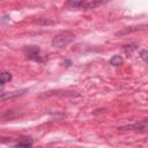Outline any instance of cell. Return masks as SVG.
<instances>
[{
    "label": "cell",
    "mask_w": 148,
    "mask_h": 148,
    "mask_svg": "<svg viewBox=\"0 0 148 148\" xmlns=\"http://www.w3.org/2000/svg\"><path fill=\"white\" fill-rule=\"evenodd\" d=\"M106 2L108 1H102V0H80V1H67L66 5L77 9H91L105 5Z\"/></svg>",
    "instance_id": "cell-1"
},
{
    "label": "cell",
    "mask_w": 148,
    "mask_h": 148,
    "mask_svg": "<svg viewBox=\"0 0 148 148\" xmlns=\"http://www.w3.org/2000/svg\"><path fill=\"white\" fill-rule=\"evenodd\" d=\"M74 39V35L69 31H66V32H60L58 35H56L53 38H52V46L54 47H65L67 46L69 43H72Z\"/></svg>",
    "instance_id": "cell-2"
},
{
    "label": "cell",
    "mask_w": 148,
    "mask_h": 148,
    "mask_svg": "<svg viewBox=\"0 0 148 148\" xmlns=\"http://www.w3.org/2000/svg\"><path fill=\"white\" fill-rule=\"evenodd\" d=\"M23 52L27 57V59L32 60V61H37V62H43L44 58L40 56V49L37 45H28L24 46Z\"/></svg>",
    "instance_id": "cell-3"
},
{
    "label": "cell",
    "mask_w": 148,
    "mask_h": 148,
    "mask_svg": "<svg viewBox=\"0 0 148 148\" xmlns=\"http://www.w3.org/2000/svg\"><path fill=\"white\" fill-rule=\"evenodd\" d=\"M118 130L119 131H139V132L147 133L148 132V120L143 119V120L134 123L132 125H124V126L118 127Z\"/></svg>",
    "instance_id": "cell-4"
},
{
    "label": "cell",
    "mask_w": 148,
    "mask_h": 148,
    "mask_svg": "<svg viewBox=\"0 0 148 148\" xmlns=\"http://www.w3.org/2000/svg\"><path fill=\"white\" fill-rule=\"evenodd\" d=\"M51 96H59V97H74L79 96V94H75L73 91H65V90H53V91H45L39 95L40 98L43 97H51Z\"/></svg>",
    "instance_id": "cell-5"
},
{
    "label": "cell",
    "mask_w": 148,
    "mask_h": 148,
    "mask_svg": "<svg viewBox=\"0 0 148 148\" xmlns=\"http://www.w3.org/2000/svg\"><path fill=\"white\" fill-rule=\"evenodd\" d=\"M148 28V24H140V25H133V27H126L119 31L116 32V36H124L127 34H132V32H136V31H141Z\"/></svg>",
    "instance_id": "cell-6"
},
{
    "label": "cell",
    "mask_w": 148,
    "mask_h": 148,
    "mask_svg": "<svg viewBox=\"0 0 148 148\" xmlns=\"http://www.w3.org/2000/svg\"><path fill=\"white\" fill-rule=\"evenodd\" d=\"M29 91L28 88H23V89H18V90H14L10 92H1V101H6V99H12V98H16L20 96H23L24 94H27Z\"/></svg>",
    "instance_id": "cell-7"
},
{
    "label": "cell",
    "mask_w": 148,
    "mask_h": 148,
    "mask_svg": "<svg viewBox=\"0 0 148 148\" xmlns=\"http://www.w3.org/2000/svg\"><path fill=\"white\" fill-rule=\"evenodd\" d=\"M32 145H34V139L30 136H24L16 142L14 148H31Z\"/></svg>",
    "instance_id": "cell-8"
},
{
    "label": "cell",
    "mask_w": 148,
    "mask_h": 148,
    "mask_svg": "<svg viewBox=\"0 0 148 148\" xmlns=\"http://www.w3.org/2000/svg\"><path fill=\"white\" fill-rule=\"evenodd\" d=\"M123 62H124V59H123V57H121V56H118V54L113 56V57L110 59V64H111L112 66H114V67H118V66H120Z\"/></svg>",
    "instance_id": "cell-9"
},
{
    "label": "cell",
    "mask_w": 148,
    "mask_h": 148,
    "mask_svg": "<svg viewBox=\"0 0 148 148\" xmlns=\"http://www.w3.org/2000/svg\"><path fill=\"white\" fill-rule=\"evenodd\" d=\"M12 77H13V76H12V74H10L9 72H5V71H3V72L1 73V75H0V82H1V86L3 87L8 81L12 80Z\"/></svg>",
    "instance_id": "cell-10"
},
{
    "label": "cell",
    "mask_w": 148,
    "mask_h": 148,
    "mask_svg": "<svg viewBox=\"0 0 148 148\" xmlns=\"http://www.w3.org/2000/svg\"><path fill=\"white\" fill-rule=\"evenodd\" d=\"M17 117H20V114H18L17 112H15V111H8V112H6V113H2V114H1V118H2V119L8 118L9 120L15 119V118H17Z\"/></svg>",
    "instance_id": "cell-11"
},
{
    "label": "cell",
    "mask_w": 148,
    "mask_h": 148,
    "mask_svg": "<svg viewBox=\"0 0 148 148\" xmlns=\"http://www.w3.org/2000/svg\"><path fill=\"white\" fill-rule=\"evenodd\" d=\"M121 49H123L126 53H131V52H133L134 50L138 49V45H136V44H126V45H123Z\"/></svg>",
    "instance_id": "cell-12"
},
{
    "label": "cell",
    "mask_w": 148,
    "mask_h": 148,
    "mask_svg": "<svg viewBox=\"0 0 148 148\" xmlns=\"http://www.w3.org/2000/svg\"><path fill=\"white\" fill-rule=\"evenodd\" d=\"M35 22L38 23V24H40V25H52V24H54V22L51 21V20H49V18H39V20L35 21Z\"/></svg>",
    "instance_id": "cell-13"
},
{
    "label": "cell",
    "mask_w": 148,
    "mask_h": 148,
    "mask_svg": "<svg viewBox=\"0 0 148 148\" xmlns=\"http://www.w3.org/2000/svg\"><path fill=\"white\" fill-rule=\"evenodd\" d=\"M140 58L148 65V50H141L140 51Z\"/></svg>",
    "instance_id": "cell-14"
},
{
    "label": "cell",
    "mask_w": 148,
    "mask_h": 148,
    "mask_svg": "<svg viewBox=\"0 0 148 148\" xmlns=\"http://www.w3.org/2000/svg\"><path fill=\"white\" fill-rule=\"evenodd\" d=\"M0 22H1V24H5L6 22H9V16H8V15H3V16L1 17Z\"/></svg>",
    "instance_id": "cell-15"
},
{
    "label": "cell",
    "mask_w": 148,
    "mask_h": 148,
    "mask_svg": "<svg viewBox=\"0 0 148 148\" xmlns=\"http://www.w3.org/2000/svg\"><path fill=\"white\" fill-rule=\"evenodd\" d=\"M105 110H106V109H98V110H95V111H92V113H94V114L103 113V112H105Z\"/></svg>",
    "instance_id": "cell-16"
},
{
    "label": "cell",
    "mask_w": 148,
    "mask_h": 148,
    "mask_svg": "<svg viewBox=\"0 0 148 148\" xmlns=\"http://www.w3.org/2000/svg\"><path fill=\"white\" fill-rule=\"evenodd\" d=\"M147 120H148V119H147Z\"/></svg>",
    "instance_id": "cell-17"
}]
</instances>
